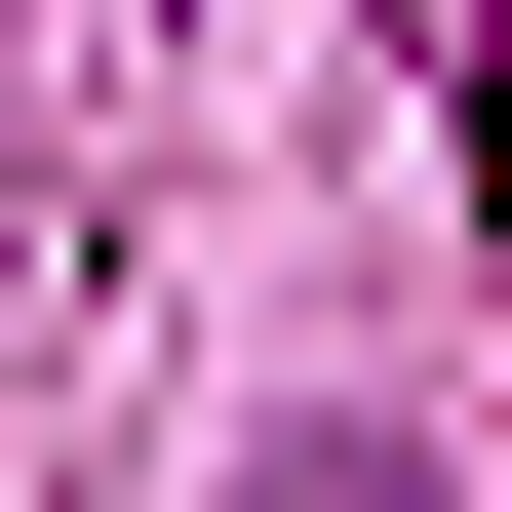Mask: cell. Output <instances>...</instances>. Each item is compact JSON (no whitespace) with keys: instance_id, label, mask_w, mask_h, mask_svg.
Masks as SVG:
<instances>
[{"instance_id":"obj_1","label":"cell","mask_w":512,"mask_h":512,"mask_svg":"<svg viewBox=\"0 0 512 512\" xmlns=\"http://www.w3.org/2000/svg\"><path fill=\"white\" fill-rule=\"evenodd\" d=\"M276 512H434V473H394V434H316V473H276Z\"/></svg>"}]
</instances>
